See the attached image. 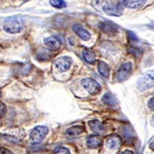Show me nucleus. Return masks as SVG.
Instances as JSON below:
<instances>
[{
    "mask_svg": "<svg viewBox=\"0 0 154 154\" xmlns=\"http://www.w3.org/2000/svg\"><path fill=\"white\" fill-rule=\"evenodd\" d=\"M70 64H72V58L70 57H66V56L60 57V58H57L55 61V67L60 72H66L67 69H69Z\"/></svg>",
    "mask_w": 154,
    "mask_h": 154,
    "instance_id": "nucleus-8",
    "label": "nucleus"
},
{
    "mask_svg": "<svg viewBox=\"0 0 154 154\" xmlns=\"http://www.w3.org/2000/svg\"><path fill=\"white\" fill-rule=\"evenodd\" d=\"M106 144H107V147H108L109 149L117 150V149L122 146V140H120V137L117 136V135H110V136L107 137Z\"/></svg>",
    "mask_w": 154,
    "mask_h": 154,
    "instance_id": "nucleus-9",
    "label": "nucleus"
},
{
    "mask_svg": "<svg viewBox=\"0 0 154 154\" xmlns=\"http://www.w3.org/2000/svg\"><path fill=\"white\" fill-rule=\"evenodd\" d=\"M102 9L107 15L120 16L123 12V4H120V3H106Z\"/></svg>",
    "mask_w": 154,
    "mask_h": 154,
    "instance_id": "nucleus-5",
    "label": "nucleus"
},
{
    "mask_svg": "<svg viewBox=\"0 0 154 154\" xmlns=\"http://www.w3.org/2000/svg\"><path fill=\"white\" fill-rule=\"evenodd\" d=\"M89 125H90V128H91L96 134H98V132H101V131L103 130V126H102L101 123L97 122V120H91V122L89 123Z\"/></svg>",
    "mask_w": 154,
    "mask_h": 154,
    "instance_id": "nucleus-18",
    "label": "nucleus"
},
{
    "mask_svg": "<svg viewBox=\"0 0 154 154\" xmlns=\"http://www.w3.org/2000/svg\"><path fill=\"white\" fill-rule=\"evenodd\" d=\"M5 113H6V106L3 102H0V118H3Z\"/></svg>",
    "mask_w": 154,
    "mask_h": 154,
    "instance_id": "nucleus-22",
    "label": "nucleus"
},
{
    "mask_svg": "<svg viewBox=\"0 0 154 154\" xmlns=\"http://www.w3.org/2000/svg\"><path fill=\"white\" fill-rule=\"evenodd\" d=\"M4 29L8 32V33H11V34H15V33H18L23 29L24 27V22L21 17H17V16H12V17H9L4 21Z\"/></svg>",
    "mask_w": 154,
    "mask_h": 154,
    "instance_id": "nucleus-1",
    "label": "nucleus"
},
{
    "mask_svg": "<svg viewBox=\"0 0 154 154\" xmlns=\"http://www.w3.org/2000/svg\"><path fill=\"white\" fill-rule=\"evenodd\" d=\"M55 153H56V154H70V153H69V149L66 148V147H57V148L55 149Z\"/></svg>",
    "mask_w": 154,
    "mask_h": 154,
    "instance_id": "nucleus-21",
    "label": "nucleus"
},
{
    "mask_svg": "<svg viewBox=\"0 0 154 154\" xmlns=\"http://www.w3.org/2000/svg\"><path fill=\"white\" fill-rule=\"evenodd\" d=\"M48 132H49L48 126H35V128L30 131L29 137H30V140H32L33 142H40V141H43V140L46 137Z\"/></svg>",
    "mask_w": 154,
    "mask_h": 154,
    "instance_id": "nucleus-4",
    "label": "nucleus"
},
{
    "mask_svg": "<svg viewBox=\"0 0 154 154\" xmlns=\"http://www.w3.org/2000/svg\"><path fill=\"white\" fill-rule=\"evenodd\" d=\"M73 30L76 33V35H78L80 39H83V40H89L90 39V33L82 24H74Z\"/></svg>",
    "mask_w": 154,
    "mask_h": 154,
    "instance_id": "nucleus-11",
    "label": "nucleus"
},
{
    "mask_svg": "<svg viewBox=\"0 0 154 154\" xmlns=\"http://www.w3.org/2000/svg\"><path fill=\"white\" fill-rule=\"evenodd\" d=\"M0 154H12V153L6 148H0Z\"/></svg>",
    "mask_w": 154,
    "mask_h": 154,
    "instance_id": "nucleus-24",
    "label": "nucleus"
},
{
    "mask_svg": "<svg viewBox=\"0 0 154 154\" xmlns=\"http://www.w3.org/2000/svg\"><path fill=\"white\" fill-rule=\"evenodd\" d=\"M147 0H123V5L129 9H140L144 5Z\"/></svg>",
    "mask_w": 154,
    "mask_h": 154,
    "instance_id": "nucleus-12",
    "label": "nucleus"
},
{
    "mask_svg": "<svg viewBox=\"0 0 154 154\" xmlns=\"http://www.w3.org/2000/svg\"><path fill=\"white\" fill-rule=\"evenodd\" d=\"M44 44L48 46V49H50L52 51H56V50H58L62 46V42H61L60 38H57V36L45 38V39H44Z\"/></svg>",
    "mask_w": 154,
    "mask_h": 154,
    "instance_id": "nucleus-7",
    "label": "nucleus"
},
{
    "mask_svg": "<svg viewBox=\"0 0 154 154\" xmlns=\"http://www.w3.org/2000/svg\"><path fill=\"white\" fill-rule=\"evenodd\" d=\"M131 69H132V63L131 62H124L119 67V69L117 70V73H115L114 80L115 82H123V80H125L128 76H129V74L131 73Z\"/></svg>",
    "mask_w": 154,
    "mask_h": 154,
    "instance_id": "nucleus-3",
    "label": "nucleus"
},
{
    "mask_svg": "<svg viewBox=\"0 0 154 154\" xmlns=\"http://www.w3.org/2000/svg\"><path fill=\"white\" fill-rule=\"evenodd\" d=\"M98 72H100V74L103 76V78H108L109 76V67L104 63V62H102V61H98Z\"/></svg>",
    "mask_w": 154,
    "mask_h": 154,
    "instance_id": "nucleus-16",
    "label": "nucleus"
},
{
    "mask_svg": "<svg viewBox=\"0 0 154 154\" xmlns=\"http://www.w3.org/2000/svg\"><path fill=\"white\" fill-rule=\"evenodd\" d=\"M129 35L131 36V38H130V39H131V40H135V42L137 40V38H136V35H134V34H132L131 32H129Z\"/></svg>",
    "mask_w": 154,
    "mask_h": 154,
    "instance_id": "nucleus-25",
    "label": "nucleus"
},
{
    "mask_svg": "<svg viewBox=\"0 0 154 154\" xmlns=\"http://www.w3.org/2000/svg\"><path fill=\"white\" fill-rule=\"evenodd\" d=\"M129 52L132 54L135 57H141V56H142V51L138 50L137 48H130V49H129Z\"/></svg>",
    "mask_w": 154,
    "mask_h": 154,
    "instance_id": "nucleus-20",
    "label": "nucleus"
},
{
    "mask_svg": "<svg viewBox=\"0 0 154 154\" xmlns=\"http://www.w3.org/2000/svg\"><path fill=\"white\" fill-rule=\"evenodd\" d=\"M148 107H149V109L154 110V97H152V98L148 101Z\"/></svg>",
    "mask_w": 154,
    "mask_h": 154,
    "instance_id": "nucleus-23",
    "label": "nucleus"
},
{
    "mask_svg": "<svg viewBox=\"0 0 154 154\" xmlns=\"http://www.w3.org/2000/svg\"><path fill=\"white\" fill-rule=\"evenodd\" d=\"M149 147H150V149H153V150H154V141L150 143V146H149Z\"/></svg>",
    "mask_w": 154,
    "mask_h": 154,
    "instance_id": "nucleus-27",
    "label": "nucleus"
},
{
    "mask_svg": "<svg viewBox=\"0 0 154 154\" xmlns=\"http://www.w3.org/2000/svg\"><path fill=\"white\" fill-rule=\"evenodd\" d=\"M100 28L102 32L109 34V35H114V34H117L118 29H117V26L113 24L112 22H101L100 23Z\"/></svg>",
    "mask_w": 154,
    "mask_h": 154,
    "instance_id": "nucleus-10",
    "label": "nucleus"
},
{
    "mask_svg": "<svg viewBox=\"0 0 154 154\" xmlns=\"http://www.w3.org/2000/svg\"><path fill=\"white\" fill-rule=\"evenodd\" d=\"M82 85H83V88L86 89L91 95H97V94L100 92V90H101L100 84H98L96 80L91 79V78H85V79H83V80H82Z\"/></svg>",
    "mask_w": 154,
    "mask_h": 154,
    "instance_id": "nucleus-6",
    "label": "nucleus"
},
{
    "mask_svg": "<svg viewBox=\"0 0 154 154\" xmlns=\"http://www.w3.org/2000/svg\"><path fill=\"white\" fill-rule=\"evenodd\" d=\"M122 154H134V153H132L131 150H124V152H123Z\"/></svg>",
    "mask_w": 154,
    "mask_h": 154,
    "instance_id": "nucleus-26",
    "label": "nucleus"
},
{
    "mask_svg": "<svg viewBox=\"0 0 154 154\" xmlns=\"http://www.w3.org/2000/svg\"><path fill=\"white\" fill-rule=\"evenodd\" d=\"M103 102L106 103V104H108V106H115L118 103V101H117V98H115V96H113L110 92H107V94H104V96H103Z\"/></svg>",
    "mask_w": 154,
    "mask_h": 154,
    "instance_id": "nucleus-17",
    "label": "nucleus"
},
{
    "mask_svg": "<svg viewBox=\"0 0 154 154\" xmlns=\"http://www.w3.org/2000/svg\"><path fill=\"white\" fill-rule=\"evenodd\" d=\"M86 143H88V146H89L90 148H97V147L101 146L102 138H101L98 135H91V136L88 137Z\"/></svg>",
    "mask_w": 154,
    "mask_h": 154,
    "instance_id": "nucleus-13",
    "label": "nucleus"
},
{
    "mask_svg": "<svg viewBox=\"0 0 154 154\" xmlns=\"http://www.w3.org/2000/svg\"><path fill=\"white\" fill-rule=\"evenodd\" d=\"M83 57H84V60H85L88 63H94V62L96 61V55H95V52H94L92 50H90V49H84V50H83Z\"/></svg>",
    "mask_w": 154,
    "mask_h": 154,
    "instance_id": "nucleus-15",
    "label": "nucleus"
},
{
    "mask_svg": "<svg viewBox=\"0 0 154 154\" xmlns=\"http://www.w3.org/2000/svg\"><path fill=\"white\" fill-rule=\"evenodd\" d=\"M84 132V128L83 126H79V125H76V126H72L67 130V136L69 137H74V136H79Z\"/></svg>",
    "mask_w": 154,
    "mask_h": 154,
    "instance_id": "nucleus-14",
    "label": "nucleus"
},
{
    "mask_svg": "<svg viewBox=\"0 0 154 154\" xmlns=\"http://www.w3.org/2000/svg\"><path fill=\"white\" fill-rule=\"evenodd\" d=\"M49 2H50V4H51L54 8H56V9H63V8L67 6V4H66L64 0H49Z\"/></svg>",
    "mask_w": 154,
    "mask_h": 154,
    "instance_id": "nucleus-19",
    "label": "nucleus"
},
{
    "mask_svg": "<svg viewBox=\"0 0 154 154\" xmlns=\"http://www.w3.org/2000/svg\"><path fill=\"white\" fill-rule=\"evenodd\" d=\"M154 86V70H149L143 74L137 82V88L141 91L148 90Z\"/></svg>",
    "mask_w": 154,
    "mask_h": 154,
    "instance_id": "nucleus-2",
    "label": "nucleus"
}]
</instances>
